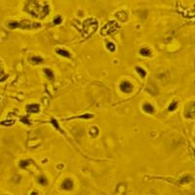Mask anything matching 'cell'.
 Listing matches in <instances>:
<instances>
[{
    "label": "cell",
    "mask_w": 195,
    "mask_h": 195,
    "mask_svg": "<svg viewBox=\"0 0 195 195\" xmlns=\"http://www.w3.org/2000/svg\"><path fill=\"white\" fill-rule=\"evenodd\" d=\"M43 70H44L45 74L47 75V78H49V80H53V79H54L55 75H54V72H53V70H51L50 68H44Z\"/></svg>",
    "instance_id": "cell-13"
},
{
    "label": "cell",
    "mask_w": 195,
    "mask_h": 195,
    "mask_svg": "<svg viewBox=\"0 0 195 195\" xmlns=\"http://www.w3.org/2000/svg\"><path fill=\"white\" fill-rule=\"evenodd\" d=\"M61 22H62V18L60 16V15H58L57 17L54 18V20H53V22H54V24H61Z\"/></svg>",
    "instance_id": "cell-22"
},
{
    "label": "cell",
    "mask_w": 195,
    "mask_h": 195,
    "mask_svg": "<svg viewBox=\"0 0 195 195\" xmlns=\"http://www.w3.org/2000/svg\"><path fill=\"white\" fill-rule=\"evenodd\" d=\"M8 27L10 28H21V29L30 30V29H36V28H41V23L30 22L28 20H23L21 22H10L8 23Z\"/></svg>",
    "instance_id": "cell-3"
},
{
    "label": "cell",
    "mask_w": 195,
    "mask_h": 195,
    "mask_svg": "<svg viewBox=\"0 0 195 195\" xmlns=\"http://www.w3.org/2000/svg\"><path fill=\"white\" fill-rule=\"evenodd\" d=\"M30 163H31L30 160H22V161L20 162V167L22 168V169H25Z\"/></svg>",
    "instance_id": "cell-21"
},
{
    "label": "cell",
    "mask_w": 195,
    "mask_h": 195,
    "mask_svg": "<svg viewBox=\"0 0 195 195\" xmlns=\"http://www.w3.org/2000/svg\"><path fill=\"white\" fill-rule=\"evenodd\" d=\"M119 88H120L121 92H123V93H131L132 90H133V85L130 83L129 81H123L120 84Z\"/></svg>",
    "instance_id": "cell-5"
},
{
    "label": "cell",
    "mask_w": 195,
    "mask_h": 195,
    "mask_svg": "<svg viewBox=\"0 0 195 195\" xmlns=\"http://www.w3.org/2000/svg\"><path fill=\"white\" fill-rule=\"evenodd\" d=\"M139 54L144 57H150L151 56V51L148 50L147 48H141L139 50Z\"/></svg>",
    "instance_id": "cell-15"
},
{
    "label": "cell",
    "mask_w": 195,
    "mask_h": 195,
    "mask_svg": "<svg viewBox=\"0 0 195 195\" xmlns=\"http://www.w3.org/2000/svg\"><path fill=\"white\" fill-rule=\"evenodd\" d=\"M30 195H37V193H36L35 191H33V192H31V193H30Z\"/></svg>",
    "instance_id": "cell-26"
},
{
    "label": "cell",
    "mask_w": 195,
    "mask_h": 195,
    "mask_svg": "<svg viewBox=\"0 0 195 195\" xmlns=\"http://www.w3.org/2000/svg\"><path fill=\"white\" fill-rule=\"evenodd\" d=\"M136 71L139 73V75H140V77L145 78V76H146V70H145L142 67H136Z\"/></svg>",
    "instance_id": "cell-16"
},
{
    "label": "cell",
    "mask_w": 195,
    "mask_h": 195,
    "mask_svg": "<svg viewBox=\"0 0 195 195\" xmlns=\"http://www.w3.org/2000/svg\"><path fill=\"white\" fill-rule=\"evenodd\" d=\"M14 123H15V120H14V119H12V120H4V121H1V122H0V125L7 127V126L14 125Z\"/></svg>",
    "instance_id": "cell-20"
},
{
    "label": "cell",
    "mask_w": 195,
    "mask_h": 195,
    "mask_svg": "<svg viewBox=\"0 0 195 195\" xmlns=\"http://www.w3.org/2000/svg\"><path fill=\"white\" fill-rule=\"evenodd\" d=\"M25 10L31 14L34 18L44 19L50 13L49 4L46 2H37V1H29L25 5Z\"/></svg>",
    "instance_id": "cell-1"
},
{
    "label": "cell",
    "mask_w": 195,
    "mask_h": 195,
    "mask_svg": "<svg viewBox=\"0 0 195 195\" xmlns=\"http://www.w3.org/2000/svg\"><path fill=\"white\" fill-rule=\"evenodd\" d=\"M99 28V22L94 18H89L82 22L81 25V34L82 37L85 39L89 38L98 30Z\"/></svg>",
    "instance_id": "cell-2"
},
{
    "label": "cell",
    "mask_w": 195,
    "mask_h": 195,
    "mask_svg": "<svg viewBox=\"0 0 195 195\" xmlns=\"http://www.w3.org/2000/svg\"><path fill=\"white\" fill-rule=\"evenodd\" d=\"M94 115L93 114H90V113H87V114H83V115H80V116H75V117H71L70 119H75V118H79V119H91L93 118Z\"/></svg>",
    "instance_id": "cell-18"
},
{
    "label": "cell",
    "mask_w": 195,
    "mask_h": 195,
    "mask_svg": "<svg viewBox=\"0 0 195 195\" xmlns=\"http://www.w3.org/2000/svg\"><path fill=\"white\" fill-rule=\"evenodd\" d=\"M38 183L41 185H47L48 184V180L45 177H39L38 178Z\"/></svg>",
    "instance_id": "cell-23"
},
{
    "label": "cell",
    "mask_w": 195,
    "mask_h": 195,
    "mask_svg": "<svg viewBox=\"0 0 195 195\" xmlns=\"http://www.w3.org/2000/svg\"><path fill=\"white\" fill-rule=\"evenodd\" d=\"M190 177H187V176H185V177H184V178H181L180 180H179V183L180 184H186V183H189L190 181Z\"/></svg>",
    "instance_id": "cell-25"
},
{
    "label": "cell",
    "mask_w": 195,
    "mask_h": 195,
    "mask_svg": "<svg viewBox=\"0 0 195 195\" xmlns=\"http://www.w3.org/2000/svg\"><path fill=\"white\" fill-rule=\"evenodd\" d=\"M51 124L53 125V127H54V128L57 129L58 131H60V132H61V134H64V131L61 129V127H60V125H59V123H58V120H57V119H55V118H52V119H51Z\"/></svg>",
    "instance_id": "cell-12"
},
{
    "label": "cell",
    "mask_w": 195,
    "mask_h": 195,
    "mask_svg": "<svg viewBox=\"0 0 195 195\" xmlns=\"http://www.w3.org/2000/svg\"><path fill=\"white\" fill-rule=\"evenodd\" d=\"M178 106V100H173V101L170 103L169 107H168V110H169V111H175V110L177 109Z\"/></svg>",
    "instance_id": "cell-14"
},
{
    "label": "cell",
    "mask_w": 195,
    "mask_h": 195,
    "mask_svg": "<svg viewBox=\"0 0 195 195\" xmlns=\"http://www.w3.org/2000/svg\"><path fill=\"white\" fill-rule=\"evenodd\" d=\"M185 118H192L194 116V102L191 101L189 105L186 106V110L184 112Z\"/></svg>",
    "instance_id": "cell-6"
},
{
    "label": "cell",
    "mask_w": 195,
    "mask_h": 195,
    "mask_svg": "<svg viewBox=\"0 0 195 195\" xmlns=\"http://www.w3.org/2000/svg\"><path fill=\"white\" fill-rule=\"evenodd\" d=\"M57 54L60 55L61 57H64V58H67V59H70L71 58V55L70 53L67 50H62V49H57Z\"/></svg>",
    "instance_id": "cell-11"
},
{
    "label": "cell",
    "mask_w": 195,
    "mask_h": 195,
    "mask_svg": "<svg viewBox=\"0 0 195 195\" xmlns=\"http://www.w3.org/2000/svg\"><path fill=\"white\" fill-rule=\"evenodd\" d=\"M62 188L66 190H71L73 188V181L71 178H67L62 183Z\"/></svg>",
    "instance_id": "cell-9"
},
{
    "label": "cell",
    "mask_w": 195,
    "mask_h": 195,
    "mask_svg": "<svg viewBox=\"0 0 195 195\" xmlns=\"http://www.w3.org/2000/svg\"><path fill=\"white\" fill-rule=\"evenodd\" d=\"M30 61L34 63V64H38V63H42L43 62V59L41 57H32L30 59Z\"/></svg>",
    "instance_id": "cell-17"
},
{
    "label": "cell",
    "mask_w": 195,
    "mask_h": 195,
    "mask_svg": "<svg viewBox=\"0 0 195 195\" xmlns=\"http://www.w3.org/2000/svg\"><path fill=\"white\" fill-rule=\"evenodd\" d=\"M115 16H116L117 20L120 21L121 22H125L128 21V14L125 11H123V10L122 11L117 12L116 14H115Z\"/></svg>",
    "instance_id": "cell-7"
},
{
    "label": "cell",
    "mask_w": 195,
    "mask_h": 195,
    "mask_svg": "<svg viewBox=\"0 0 195 195\" xmlns=\"http://www.w3.org/2000/svg\"><path fill=\"white\" fill-rule=\"evenodd\" d=\"M142 109L146 113H154V111H155L154 106H152L151 103H149V102H145L142 105Z\"/></svg>",
    "instance_id": "cell-10"
},
{
    "label": "cell",
    "mask_w": 195,
    "mask_h": 195,
    "mask_svg": "<svg viewBox=\"0 0 195 195\" xmlns=\"http://www.w3.org/2000/svg\"><path fill=\"white\" fill-rule=\"evenodd\" d=\"M21 122L23 123V124H25V125H31V123L29 121V119H28V116H24L23 118H21Z\"/></svg>",
    "instance_id": "cell-24"
},
{
    "label": "cell",
    "mask_w": 195,
    "mask_h": 195,
    "mask_svg": "<svg viewBox=\"0 0 195 195\" xmlns=\"http://www.w3.org/2000/svg\"><path fill=\"white\" fill-rule=\"evenodd\" d=\"M27 111L31 112V113H37L40 111V106L37 103H31V105H28L27 106Z\"/></svg>",
    "instance_id": "cell-8"
},
{
    "label": "cell",
    "mask_w": 195,
    "mask_h": 195,
    "mask_svg": "<svg viewBox=\"0 0 195 195\" xmlns=\"http://www.w3.org/2000/svg\"><path fill=\"white\" fill-rule=\"evenodd\" d=\"M119 28H120L119 22H116V21H109L106 25H103V28L100 29V34L101 36H107V35L115 33Z\"/></svg>",
    "instance_id": "cell-4"
},
{
    "label": "cell",
    "mask_w": 195,
    "mask_h": 195,
    "mask_svg": "<svg viewBox=\"0 0 195 195\" xmlns=\"http://www.w3.org/2000/svg\"><path fill=\"white\" fill-rule=\"evenodd\" d=\"M106 48H107V50L109 51V52H112V53L116 51V46H115V44L113 42H108L106 44Z\"/></svg>",
    "instance_id": "cell-19"
}]
</instances>
